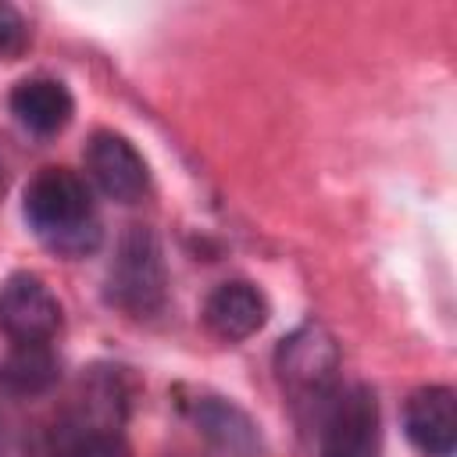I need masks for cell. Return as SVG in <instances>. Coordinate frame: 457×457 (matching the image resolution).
<instances>
[{"instance_id":"cell-1","label":"cell","mask_w":457,"mask_h":457,"mask_svg":"<svg viewBox=\"0 0 457 457\" xmlns=\"http://www.w3.org/2000/svg\"><path fill=\"white\" fill-rule=\"evenodd\" d=\"M21 214L46 250L57 257H86L100 243V221L89 186L71 168H43L21 196Z\"/></svg>"},{"instance_id":"cell-2","label":"cell","mask_w":457,"mask_h":457,"mask_svg":"<svg viewBox=\"0 0 457 457\" xmlns=\"http://www.w3.org/2000/svg\"><path fill=\"white\" fill-rule=\"evenodd\" d=\"M164 293L168 271L161 239L146 225H129L107 268V300L132 318H150L164 307Z\"/></svg>"},{"instance_id":"cell-3","label":"cell","mask_w":457,"mask_h":457,"mask_svg":"<svg viewBox=\"0 0 457 457\" xmlns=\"http://www.w3.org/2000/svg\"><path fill=\"white\" fill-rule=\"evenodd\" d=\"M318 453L321 457H378L382 414L371 386H336L318 407Z\"/></svg>"},{"instance_id":"cell-4","label":"cell","mask_w":457,"mask_h":457,"mask_svg":"<svg viewBox=\"0 0 457 457\" xmlns=\"http://www.w3.org/2000/svg\"><path fill=\"white\" fill-rule=\"evenodd\" d=\"M275 375L289 396L321 407V400L339 386V346L332 332L318 321H307L282 336L275 346Z\"/></svg>"},{"instance_id":"cell-5","label":"cell","mask_w":457,"mask_h":457,"mask_svg":"<svg viewBox=\"0 0 457 457\" xmlns=\"http://www.w3.org/2000/svg\"><path fill=\"white\" fill-rule=\"evenodd\" d=\"M61 328V300L32 275L14 271L0 286V332L11 343H50Z\"/></svg>"},{"instance_id":"cell-6","label":"cell","mask_w":457,"mask_h":457,"mask_svg":"<svg viewBox=\"0 0 457 457\" xmlns=\"http://www.w3.org/2000/svg\"><path fill=\"white\" fill-rule=\"evenodd\" d=\"M86 171L118 204H136L150 186V171H146L143 154L125 136H118L111 129H100V132L89 136Z\"/></svg>"},{"instance_id":"cell-7","label":"cell","mask_w":457,"mask_h":457,"mask_svg":"<svg viewBox=\"0 0 457 457\" xmlns=\"http://www.w3.org/2000/svg\"><path fill=\"white\" fill-rule=\"evenodd\" d=\"M403 432L425 457H453L457 396L450 386H421L403 403Z\"/></svg>"},{"instance_id":"cell-8","label":"cell","mask_w":457,"mask_h":457,"mask_svg":"<svg viewBox=\"0 0 457 457\" xmlns=\"http://www.w3.org/2000/svg\"><path fill=\"white\" fill-rule=\"evenodd\" d=\"M264 321H268V300L246 278L221 282L204 300V325H207L211 336H218L225 343L250 339L253 332L264 328Z\"/></svg>"},{"instance_id":"cell-9","label":"cell","mask_w":457,"mask_h":457,"mask_svg":"<svg viewBox=\"0 0 457 457\" xmlns=\"http://www.w3.org/2000/svg\"><path fill=\"white\" fill-rule=\"evenodd\" d=\"M11 114L36 136H57L75 114V100L57 79H25L11 89Z\"/></svg>"},{"instance_id":"cell-10","label":"cell","mask_w":457,"mask_h":457,"mask_svg":"<svg viewBox=\"0 0 457 457\" xmlns=\"http://www.w3.org/2000/svg\"><path fill=\"white\" fill-rule=\"evenodd\" d=\"M196 428L228 457H261V432L250 421L246 411H239L232 400L221 396H200L193 403Z\"/></svg>"},{"instance_id":"cell-11","label":"cell","mask_w":457,"mask_h":457,"mask_svg":"<svg viewBox=\"0 0 457 457\" xmlns=\"http://www.w3.org/2000/svg\"><path fill=\"white\" fill-rule=\"evenodd\" d=\"M61 375V364L50 343H11L7 357L0 361V386L14 396H39Z\"/></svg>"},{"instance_id":"cell-12","label":"cell","mask_w":457,"mask_h":457,"mask_svg":"<svg viewBox=\"0 0 457 457\" xmlns=\"http://www.w3.org/2000/svg\"><path fill=\"white\" fill-rule=\"evenodd\" d=\"M57 457H132V450L114 428H79Z\"/></svg>"},{"instance_id":"cell-13","label":"cell","mask_w":457,"mask_h":457,"mask_svg":"<svg viewBox=\"0 0 457 457\" xmlns=\"http://www.w3.org/2000/svg\"><path fill=\"white\" fill-rule=\"evenodd\" d=\"M25 46H29V25H25L21 11L0 0V57L18 61L25 54Z\"/></svg>"}]
</instances>
